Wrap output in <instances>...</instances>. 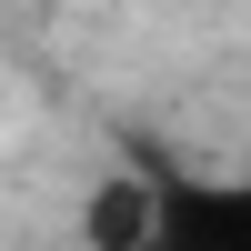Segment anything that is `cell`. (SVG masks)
Instances as JSON below:
<instances>
[{"label":"cell","mask_w":251,"mask_h":251,"mask_svg":"<svg viewBox=\"0 0 251 251\" xmlns=\"http://www.w3.org/2000/svg\"><path fill=\"white\" fill-rule=\"evenodd\" d=\"M141 251H251V171H231V181H151Z\"/></svg>","instance_id":"obj_1"},{"label":"cell","mask_w":251,"mask_h":251,"mask_svg":"<svg viewBox=\"0 0 251 251\" xmlns=\"http://www.w3.org/2000/svg\"><path fill=\"white\" fill-rule=\"evenodd\" d=\"M151 231V181L141 171H100L80 191V251H141Z\"/></svg>","instance_id":"obj_2"}]
</instances>
